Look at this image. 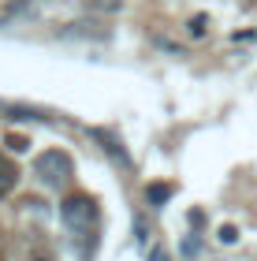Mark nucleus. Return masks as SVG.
<instances>
[{"mask_svg":"<svg viewBox=\"0 0 257 261\" xmlns=\"http://www.w3.org/2000/svg\"><path fill=\"white\" fill-rule=\"evenodd\" d=\"M60 220L67 224V231H75V235H90L93 228H97V201L86 198V194H71V198H64V205H60Z\"/></svg>","mask_w":257,"mask_h":261,"instance_id":"f257e3e1","label":"nucleus"},{"mask_svg":"<svg viewBox=\"0 0 257 261\" xmlns=\"http://www.w3.org/2000/svg\"><path fill=\"white\" fill-rule=\"evenodd\" d=\"M34 172H38V179L49 187V191H60V187L71 179V157L67 153H60V149H45L41 157H38V164H34Z\"/></svg>","mask_w":257,"mask_h":261,"instance_id":"f03ea898","label":"nucleus"},{"mask_svg":"<svg viewBox=\"0 0 257 261\" xmlns=\"http://www.w3.org/2000/svg\"><path fill=\"white\" fill-rule=\"evenodd\" d=\"M93 138H97L101 146H104V149L112 153V161H116V164H123V168H127V164H131V157H127V153H123V146H120V142H116V135H108V130H101V127H93Z\"/></svg>","mask_w":257,"mask_h":261,"instance_id":"7ed1b4c3","label":"nucleus"},{"mask_svg":"<svg viewBox=\"0 0 257 261\" xmlns=\"http://www.w3.org/2000/svg\"><path fill=\"white\" fill-rule=\"evenodd\" d=\"M15 179H19L15 164H8L4 157H0V198H4V194H11V187H15Z\"/></svg>","mask_w":257,"mask_h":261,"instance_id":"20e7f679","label":"nucleus"},{"mask_svg":"<svg viewBox=\"0 0 257 261\" xmlns=\"http://www.w3.org/2000/svg\"><path fill=\"white\" fill-rule=\"evenodd\" d=\"M146 198H149V205H164V201L172 198V187H168V183H153V187L146 191Z\"/></svg>","mask_w":257,"mask_h":261,"instance_id":"39448f33","label":"nucleus"},{"mask_svg":"<svg viewBox=\"0 0 257 261\" xmlns=\"http://www.w3.org/2000/svg\"><path fill=\"white\" fill-rule=\"evenodd\" d=\"M202 254V239H197V235H186L183 239V257H197Z\"/></svg>","mask_w":257,"mask_h":261,"instance_id":"423d86ee","label":"nucleus"},{"mask_svg":"<svg viewBox=\"0 0 257 261\" xmlns=\"http://www.w3.org/2000/svg\"><path fill=\"white\" fill-rule=\"evenodd\" d=\"M19 11H22V0H11V4H4V8H0V27H4L8 19H15Z\"/></svg>","mask_w":257,"mask_h":261,"instance_id":"0eeeda50","label":"nucleus"},{"mask_svg":"<svg viewBox=\"0 0 257 261\" xmlns=\"http://www.w3.org/2000/svg\"><path fill=\"white\" fill-rule=\"evenodd\" d=\"M205 22H209L205 15H194L190 22H186V34H190V38H202V34H205Z\"/></svg>","mask_w":257,"mask_h":261,"instance_id":"6e6552de","label":"nucleus"},{"mask_svg":"<svg viewBox=\"0 0 257 261\" xmlns=\"http://www.w3.org/2000/svg\"><path fill=\"white\" fill-rule=\"evenodd\" d=\"M216 239H220V243H227V246H231V243H239V228H231V224H227V228H220Z\"/></svg>","mask_w":257,"mask_h":261,"instance_id":"1a4fd4ad","label":"nucleus"},{"mask_svg":"<svg viewBox=\"0 0 257 261\" xmlns=\"http://www.w3.org/2000/svg\"><path fill=\"white\" fill-rule=\"evenodd\" d=\"M26 146H30V142H26V138H15V135H11V138H8V149H15V153H22V149H26Z\"/></svg>","mask_w":257,"mask_h":261,"instance_id":"9d476101","label":"nucleus"},{"mask_svg":"<svg viewBox=\"0 0 257 261\" xmlns=\"http://www.w3.org/2000/svg\"><path fill=\"white\" fill-rule=\"evenodd\" d=\"M149 261H168V250H164V246H157V250H149Z\"/></svg>","mask_w":257,"mask_h":261,"instance_id":"9b49d317","label":"nucleus"}]
</instances>
